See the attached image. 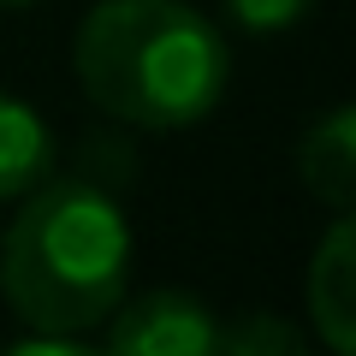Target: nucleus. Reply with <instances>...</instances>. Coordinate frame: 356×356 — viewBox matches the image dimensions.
I'll return each mask as SVG.
<instances>
[{
    "label": "nucleus",
    "mask_w": 356,
    "mask_h": 356,
    "mask_svg": "<svg viewBox=\"0 0 356 356\" xmlns=\"http://www.w3.org/2000/svg\"><path fill=\"white\" fill-rule=\"evenodd\" d=\"M72 65L89 102L137 131H191L226 95V36L184 0L89 6Z\"/></svg>",
    "instance_id": "1"
},
{
    "label": "nucleus",
    "mask_w": 356,
    "mask_h": 356,
    "mask_svg": "<svg viewBox=\"0 0 356 356\" xmlns=\"http://www.w3.org/2000/svg\"><path fill=\"white\" fill-rule=\"evenodd\" d=\"M131 280V226L89 178H42L0 243V291L36 332H89Z\"/></svg>",
    "instance_id": "2"
},
{
    "label": "nucleus",
    "mask_w": 356,
    "mask_h": 356,
    "mask_svg": "<svg viewBox=\"0 0 356 356\" xmlns=\"http://www.w3.org/2000/svg\"><path fill=\"white\" fill-rule=\"evenodd\" d=\"M113 327H107V350L113 356H208L220 350V321L202 297L191 291H149L137 303L119 297Z\"/></svg>",
    "instance_id": "3"
},
{
    "label": "nucleus",
    "mask_w": 356,
    "mask_h": 356,
    "mask_svg": "<svg viewBox=\"0 0 356 356\" xmlns=\"http://www.w3.org/2000/svg\"><path fill=\"white\" fill-rule=\"evenodd\" d=\"M309 321L332 356H356V232L344 214L309 261Z\"/></svg>",
    "instance_id": "4"
},
{
    "label": "nucleus",
    "mask_w": 356,
    "mask_h": 356,
    "mask_svg": "<svg viewBox=\"0 0 356 356\" xmlns=\"http://www.w3.org/2000/svg\"><path fill=\"white\" fill-rule=\"evenodd\" d=\"M297 172L332 214H350V191H356V113L350 107H332L309 125V137L297 143Z\"/></svg>",
    "instance_id": "5"
},
{
    "label": "nucleus",
    "mask_w": 356,
    "mask_h": 356,
    "mask_svg": "<svg viewBox=\"0 0 356 356\" xmlns=\"http://www.w3.org/2000/svg\"><path fill=\"white\" fill-rule=\"evenodd\" d=\"M48 172H54V131L42 125L30 102L0 89V202L36 191Z\"/></svg>",
    "instance_id": "6"
},
{
    "label": "nucleus",
    "mask_w": 356,
    "mask_h": 356,
    "mask_svg": "<svg viewBox=\"0 0 356 356\" xmlns=\"http://www.w3.org/2000/svg\"><path fill=\"white\" fill-rule=\"evenodd\" d=\"M220 350H232V356H291V350H303V332L285 327V321H267V315H243L232 327H220Z\"/></svg>",
    "instance_id": "7"
},
{
    "label": "nucleus",
    "mask_w": 356,
    "mask_h": 356,
    "mask_svg": "<svg viewBox=\"0 0 356 356\" xmlns=\"http://www.w3.org/2000/svg\"><path fill=\"white\" fill-rule=\"evenodd\" d=\"M226 6H232V18H238L243 30H255V36H280V30H291L315 0H226Z\"/></svg>",
    "instance_id": "8"
},
{
    "label": "nucleus",
    "mask_w": 356,
    "mask_h": 356,
    "mask_svg": "<svg viewBox=\"0 0 356 356\" xmlns=\"http://www.w3.org/2000/svg\"><path fill=\"white\" fill-rule=\"evenodd\" d=\"M0 6H30V0H0Z\"/></svg>",
    "instance_id": "9"
}]
</instances>
